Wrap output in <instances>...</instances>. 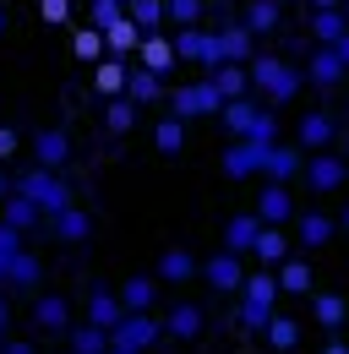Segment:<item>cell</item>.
Returning <instances> with one entry per match:
<instances>
[{"instance_id": "cell-5", "label": "cell", "mask_w": 349, "mask_h": 354, "mask_svg": "<svg viewBox=\"0 0 349 354\" xmlns=\"http://www.w3.org/2000/svg\"><path fill=\"white\" fill-rule=\"evenodd\" d=\"M174 60H197L202 71H213L224 66V49H218V28H202V22H191V28H174Z\"/></svg>"}, {"instance_id": "cell-21", "label": "cell", "mask_w": 349, "mask_h": 354, "mask_svg": "<svg viewBox=\"0 0 349 354\" xmlns=\"http://www.w3.org/2000/svg\"><path fill=\"white\" fill-rule=\"evenodd\" d=\"M295 213H301V207H295L289 185H262V196H257V218L262 223H289Z\"/></svg>"}, {"instance_id": "cell-4", "label": "cell", "mask_w": 349, "mask_h": 354, "mask_svg": "<svg viewBox=\"0 0 349 354\" xmlns=\"http://www.w3.org/2000/svg\"><path fill=\"white\" fill-rule=\"evenodd\" d=\"M174 120H197V115H218L224 109V93L213 88V77H197V82H180V88L164 93Z\"/></svg>"}, {"instance_id": "cell-31", "label": "cell", "mask_w": 349, "mask_h": 354, "mask_svg": "<svg viewBox=\"0 0 349 354\" xmlns=\"http://www.w3.org/2000/svg\"><path fill=\"white\" fill-rule=\"evenodd\" d=\"M0 218L11 223V229H22V234H33V229H44L39 207H33L28 196H17V191H6V202H0Z\"/></svg>"}, {"instance_id": "cell-52", "label": "cell", "mask_w": 349, "mask_h": 354, "mask_svg": "<svg viewBox=\"0 0 349 354\" xmlns=\"http://www.w3.org/2000/svg\"><path fill=\"white\" fill-rule=\"evenodd\" d=\"M322 354H349V344H344V338H339V333H333V338L322 344Z\"/></svg>"}, {"instance_id": "cell-33", "label": "cell", "mask_w": 349, "mask_h": 354, "mask_svg": "<svg viewBox=\"0 0 349 354\" xmlns=\"http://www.w3.org/2000/svg\"><path fill=\"white\" fill-rule=\"evenodd\" d=\"M191 278H197V257L186 245H174V251L159 257V283H191Z\"/></svg>"}, {"instance_id": "cell-37", "label": "cell", "mask_w": 349, "mask_h": 354, "mask_svg": "<svg viewBox=\"0 0 349 354\" xmlns=\"http://www.w3.org/2000/svg\"><path fill=\"white\" fill-rule=\"evenodd\" d=\"M273 278H278V289H284V295H311V262H295V257H284Z\"/></svg>"}, {"instance_id": "cell-49", "label": "cell", "mask_w": 349, "mask_h": 354, "mask_svg": "<svg viewBox=\"0 0 349 354\" xmlns=\"http://www.w3.org/2000/svg\"><path fill=\"white\" fill-rule=\"evenodd\" d=\"M0 354H39V344H28V338H0Z\"/></svg>"}, {"instance_id": "cell-34", "label": "cell", "mask_w": 349, "mask_h": 354, "mask_svg": "<svg viewBox=\"0 0 349 354\" xmlns=\"http://www.w3.org/2000/svg\"><path fill=\"white\" fill-rule=\"evenodd\" d=\"M257 229H262V218H257V213H235V218L224 223V245L246 257V251H251V240H257Z\"/></svg>"}, {"instance_id": "cell-48", "label": "cell", "mask_w": 349, "mask_h": 354, "mask_svg": "<svg viewBox=\"0 0 349 354\" xmlns=\"http://www.w3.org/2000/svg\"><path fill=\"white\" fill-rule=\"evenodd\" d=\"M17 147H22V136L11 131V126H0V164H11V158H17Z\"/></svg>"}, {"instance_id": "cell-36", "label": "cell", "mask_w": 349, "mask_h": 354, "mask_svg": "<svg viewBox=\"0 0 349 354\" xmlns=\"http://www.w3.org/2000/svg\"><path fill=\"white\" fill-rule=\"evenodd\" d=\"M311 316H316L328 333H339L344 316H349V300H344V295H311Z\"/></svg>"}, {"instance_id": "cell-27", "label": "cell", "mask_w": 349, "mask_h": 354, "mask_svg": "<svg viewBox=\"0 0 349 354\" xmlns=\"http://www.w3.org/2000/svg\"><path fill=\"white\" fill-rule=\"evenodd\" d=\"M218 49H224L229 66H246V60L257 55V39H251L240 22H218Z\"/></svg>"}, {"instance_id": "cell-19", "label": "cell", "mask_w": 349, "mask_h": 354, "mask_svg": "<svg viewBox=\"0 0 349 354\" xmlns=\"http://www.w3.org/2000/svg\"><path fill=\"white\" fill-rule=\"evenodd\" d=\"M98 33H104V55H115V60H131L136 44H142V28H136L131 17H115V22L98 28Z\"/></svg>"}, {"instance_id": "cell-44", "label": "cell", "mask_w": 349, "mask_h": 354, "mask_svg": "<svg viewBox=\"0 0 349 354\" xmlns=\"http://www.w3.org/2000/svg\"><path fill=\"white\" fill-rule=\"evenodd\" d=\"M17 251H28V234H22V229H11V223L0 218V278H6V267H11Z\"/></svg>"}, {"instance_id": "cell-15", "label": "cell", "mask_w": 349, "mask_h": 354, "mask_svg": "<svg viewBox=\"0 0 349 354\" xmlns=\"http://www.w3.org/2000/svg\"><path fill=\"white\" fill-rule=\"evenodd\" d=\"M33 327L49 333V338H60V333L71 327V300H66V295H39V300H33Z\"/></svg>"}, {"instance_id": "cell-25", "label": "cell", "mask_w": 349, "mask_h": 354, "mask_svg": "<svg viewBox=\"0 0 349 354\" xmlns=\"http://www.w3.org/2000/svg\"><path fill=\"white\" fill-rule=\"evenodd\" d=\"M295 223H301V245H305V251H316V245H328V240L339 234L333 213H322V207H305V213H295Z\"/></svg>"}, {"instance_id": "cell-51", "label": "cell", "mask_w": 349, "mask_h": 354, "mask_svg": "<svg viewBox=\"0 0 349 354\" xmlns=\"http://www.w3.org/2000/svg\"><path fill=\"white\" fill-rule=\"evenodd\" d=\"M328 49L339 55V66H344V71H349V33H339V39H333V44H328Z\"/></svg>"}, {"instance_id": "cell-17", "label": "cell", "mask_w": 349, "mask_h": 354, "mask_svg": "<svg viewBox=\"0 0 349 354\" xmlns=\"http://www.w3.org/2000/svg\"><path fill=\"white\" fill-rule=\"evenodd\" d=\"M87 322H93V327H104V333H109V327H115V322H120V316H126V306H120V295H115V289H104V283H93V289H87Z\"/></svg>"}, {"instance_id": "cell-20", "label": "cell", "mask_w": 349, "mask_h": 354, "mask_svg": "<svg viewBox=\"0 0 349 354\" xmlns=\"http://www.w3.org/2000/svg\"><path fill=\"white\" fill-rule=\"evenodd\" d=\"M328 142H333V120L316 115V109H305L301 126H295V147L301 153H328Z\"/></svg>"}, {"instance_id": "cell-23", "label": "cell", "mask_w": 349, "mask_h": 354, "mask_svg": "<svg viewBox=\"0 0 349 354\" xmlns=\"http://www.w3.org/2000/svg\"><path fill=\"white\" fill-rule=\"evenodd\" d=\"M131 60L164 77V71H170V66H174V44H170V39H164V33H159V28H153V33H142V44H136V55H131Z\"/></svg>"}, {"instance_id": "cell-39", "label": "cell", "mask_w": 349, "mask_h": 354, "mask_svg": "<svg viewBox=\"0 0 349 354\" xmlns=\"http://www.w3.org/2000/svg\"><path fill=\"white\" fill-rule=\"evenodd\" d=\"M208 77H213V88L224 93V98H240V93H251V77H246V66H229V60H224V66H213Z\"/></svg>"}, {"instance_id": "cell-11", "label": "cell", "mask_w": 349, "mask_h": 354, "mask_svg": "<svg viewBox=\"0 0 349 354\" xmlns=\"http://www.w3.org/2000/svg\"><path fill=\"white\" fill-rule=\"evenodd\" d=\"M301 164H305L301 147L273 142V147H267V158H262V175H267V185H289V180H301Z\"/></svg>"}, {"instance_id": "cell-56", "label": "cell", "mask_w": 349, "mask_h": 354, "mask_svg": "<svg viewBox=\"0 0 349 354\" xmlns=\"http://www.w3.org/2000/svg\"><path fill=\"white\" fill-rule=\"evenodd\" d=\"M104 354H131V349H115V344H109V349H104Z\"/></svg>"}, {"instance_id": "cell-40", "label": "cell", "mask_w": 349, "mask_h": 354, "mask_svg": "<svg viewBox=\"0 0 349 354\" xmlns=\"http://www.w3.org/2000/svg\"><path fill=\"white\" fill-rule=\"evenodd\" d=\"M104 131H115V136L136 131V104H131L126 93H120V98H109V109H104Z\"/></svg>"}, {"instance_id": "cell-16", "label": "cell", "mask_w": 349, "mask_h": 354, "mask_svg": "<svg viewBox=\"0 0 349 354\" xmlns=\"http://www.w3.org/2000/svg\"><path fill=\"white\" fill-rule=\"evenodd\" d=\"M164 93H170V88H164L159 71H147V66H136V60L126 66V98L136 104V109H142V104H159Z\"/></svg>"}, {"instance_id": "cell-35", "label": "cell", "mask_w": 349, "mask_h": 354, "mask_svg": "<svg viewBox=\"0 0 349 354\" xmlns=\"http://www.w3.org/2000/svg\"><path fill=\"white\" fill-rule=\"evenodd\" d=\"M251 39H267L273 28H278V0H251L246 6V22H240Z\"/></svg>"}, {"instance_id": "cell-6", "label": "cell", "mask_w": 349, "mask_h": 354, "mask_svg": "<svg viewBox=\"0 0 349 354\" xmlns=\"http://www.w3.org/2000/svg\"><path fill=\"white\" fill-rule=\"evenodd\" d=\"M159 338H164V322H159L153 310H126V316L109 327V344H115V349H131V354L153 349Z\"/></svg>"}, {"instance_id": "cell-10", "label": "cell", "mask_w": 349, "mask_h": 354, "mask_svg": "<svg viewBox=\"0 0 349 354\" xmlns=\"http://www.w3.org/2000/svg\"><path fill=\"white\" fill-rule=\"evenodd\" d=\"M301 77L311 82V88H339V82H344L349 71L339 66V55H333L328 44H311V60L301 66Z\"/></svg>"}, {"instance_id": "cell-45", "label": "cell", "mask_w": 349, "mask_h": 354, "mask_svg": "<svg viewBox=\"0 0 349 354\" xmlns=\"http://www.w3.org/2000/svg\"><path fill=\"white\" fill-rule=\"evenodd\" d=\"M164 22H174V28L202 22V0H164Z\"/></svg>"}, {"instance_id": "cell-28", "label": "cell", "mask_w": 349, "mask_h": 354, "mask_svg": "<svg viewBox=\"0 0 349 354\" xmlns=\"http://www.w3.org/2000/svg\"><path fill=\"white\" fill-rule=\"evenodd\" d=\"M339 33H349V11L344 6H316L311 11V44H333Z\"/></svg>"}, {"instance_id": "cell-58", "label": "cell", "mask_w": 349, "mask_h": 354, "mask_svg": "<svg viewBox=\"0 0 349 354\" xmlns=\"http://www.w3.org/2000/svg\"><path fill=\"white\" fill-rule=\"evenodd\" d=\"M55 354H71V349H55Z\"/></svg>"}, {"instance_id": "cell-29", "label": "cell", "mask_w": 349, "mask_h": 354, "mask_svg": "<svg viewBox=\"0 0 349 354\" xmlns=\"http://www.w3.org/2000/svg\"><path fill=\"white\" fill-rule=\"evenodd\" d=\"M126 66H131V60L104 55V60L93 66V93H98V98H120V93H126Z\"/></svg>"}, {"instance_id": "cell-46", "label": "cell", "mask_w": 349, "mask_h": 354, "mask_svg": "<svg viewBox=\"0 0 349 354\" xmlns=\"http://www.w3.org/2000/svg\"><path fill=\"white\" fill-rule=\"evenodd\" d=\"M71 6H77V0H39V17L49 28H66V22H71Z\"/></svg>"}, {"instance_id": "cell-57", "label": "cell", "mask_w": 349, "mask_h": 354, "mask_svg": "<svg viewBox=\"0 0 349 354\" xmlns=\"http://www.w3.org/2000/svg\"><path fill=\"white\" fill-rule=\"evenodd\" d=\"M0 33H6V6H0Z\"/></svg>"}, {"instance_id": "cell-2", "label": "cell", "mask_w": 349, "mask_h": 354, "mask_svg": "<svg viewBox=\"0 0 349 354\" xmlns=\"http://www.w3.org/2000/svg\"><path fill=\"white\" fill-rule=\"evenodd\" d=\"M11 191H17V196H28V202L39 207L44 223L55 218V213H66V207H71V185H66L60 169H39V164H28V169H17V175H11Z\"/></svg>"}, {"instance_id": "cell-43", "label": "cell", "mask_w": 349, "mask_h": 354, "mask_svg": "<svg viewBox=\"0 0 349 354\" xmlns=\"http://www.w3.org/2000/svg\"><path fill=\"white\" fill-rule=\"evenodd\" d=\"M246 142H262V147H273V142H278V109H267V104H262L257 120H251V131H246Z\"/></svg>"}, {"instance_id": "cell-26", "label": "cell", "mask_w": 349, "mask_h": 354, "mask_svg": "<svg viewBox=\"0 0 349 354\" xmlns=\"http://www.w3.org/2000/svg\"><path fill=\"white\" fill-rule=\"evenodd\" d=\"M257 109H262V98H257V93L224 98V109H218V115H224V131H229V136H246V131H251V120H257Z\"/></svg>"}, {"instance_id": "cell-1", "label": "cell", "mask_w": 349, "mask_h": 354, "mask_svg": "<svg viewBox=\"0 0 349 354\" xmlns=\"http://www.w3.org/2000/svg\"><path fill=\"white\" fill-rule=\"evenodd\" d=\"M246 77H251V93H262V104H267V109L289 104V98L305 88L301 66H289V60H278V55H267V49H257V55L246 60Z\"/></svg>"}, {"instance_id": "cell-30", "label": "cell", "mask_w": 349, "mask_h": 354, "mask_svg": "<svg viewBox=\"0 0 349 354\" xmlns=\"http://www.w3.org/2000/svg\"><path fill=\"white\" fill-rule=\"evenodd\" d=\"M60 338H66V349H71V354H104V349H109V333L93 327V322H71Z\"/></svg>"}, {"instance_id": "cell-24", "label": "cell", "mask_w": 349, "mask_h": 354, "mask_svg": "<svg viewBox=\"0 0 349 354\" xmlns=\"http://www.w3.org/2000/svg\"><path fill=\"white\" fill-rule=\"evenodd\" d=\"M202 306H191V300H180V306H170V316H164V333L170 338H180V344H191V338H202Z\"/></svg>"}, {"instance_id": "cell-32", "label": "cell", "mask_w": 349, "mask_h": 354, "mask_svg": "<svg viewBox=\"0 0 349 354\" xmlns=\"http://www.w3.org/2000/svg\"><path fill=\"white\" fill-rule=\"evenodd\" d=\"M115 295H120V306H126V310H153V306H159V278H136V272H131Z\"/></svg>"}, {"instance_id": "cell-41", "label": "cell", "mask_w": 349, "mask_h": 354, "mask_svg": "<svg viewBox=\"0 0 349 354\" xmlns=\"http://www.w3.org/2000/svg\"><path fill=\"white\" fill-rule=\"evenodd\" d=\"M153 147H159V153H164V158H174V153H180V147H186V120H159V126H153Z\"/></svg>"}, {"instance_id": "cell-12", "label": "cell", "mask_w": 349, "mask_h": 354, "mask_svg": "<svg viewBox=\"0 0 349 354\" xmlns=\"http://www.w3.org/2000/svg\"><path fill=\"white\" fill-rule=\"evenodd\" d=\"M39 278H44V262L33 257V251H17L11 267H6V278H0V289H6V295H33Z\"/></svg>"}, {"instance_id": "cell-54", "label": "cell", "mask_w": 349, "mask_h": 354, "mask_svg": "<svg viewBox=\"0 0 349 354\" xmlns=\"http://www.w3.org/2000/svg\"><path fill=\"white\" fill-rule=\"evenodd\" d=\"M333 223H339V229H344V234H349V207H344V213H339V218H333Z\"/></svg>"}, {"instance_id": "cell-14", "label": "cell", "mask_w": 349, "mask_h": 354, "mask_svg": "<svg viewBox=\"0 0 349 354\" xmlns=\"http://www.w3.org/2000/svg\"><path fill=\"white\" fill-rule=\"evenodd\" d=\"M44 229H49L60 245H82V240H93V213H82V207L71 202L66 213H55V218L44 223Z\"/></svg>"}, {"instance_id": "cell-3", "label": "cell", "mask_w": 349, "mask_h": 354, "mask_svg": "<svg viewBox=\"0 0 349 354\" xmlns=\"http://www.w3.org/2000/svg\"><path fill=\"white\" fill-rule=\"evenodd\" d=\"M235 316H240V327H251V333H262L267 327V316L278 310V300H284V289H278V278H273V267H257V272H246L240 278V289H235Z\"/></svg>"}, {"instance_id": "cell-42", "label": "cell", "mask_w": 349, "mask_h": 354, "mask_svg": "<svg viewBox=\"0 0 349 354\" xmlns=\"http://www.w3.org/2000/svg\"><path fill=\"white\" fill-rule=\"evenodd\" d=\"M126 17L142 33H153V28H164V0H126Z\"/></svg>"}, {"instance_id": "cell-18", "label": "cell", "mask_w": 349, "mask_h": 354, "mask_svg": "<svg viewBox=\"0 0 349 354\" xmlns=\"http://www.w3.org/2000/svg\"><path fill=\"white\" fill-rule=\"evenodd\" d=\"M262 338H267V349H273V354H295V349H301V322H295L289 310H273L267 327H262Z\"/></svg>"}, {"instance_id": "cell-38", "label": "cell", "mask_w": 349, "mask_h": 354, "mask_svg": "<svg viewBox=\"0 0 349 354\" xmlns=\"http://www.w3.org/2000/svg\"><path fill=\"white\" fill-rule=\"evenodd\" d=\"M71 55H77V60H82V66H98V60H104V33H98V28H71Z\"/></svg>"}, {"instance_id": "cell-50", "label": "cell", "mask_w": 349, "mask_h": 354, "mask_svg": "<svg viewBox=\"0 0 349 354\" xmlns=\"http://www.w3.org/2000/svg\"><path fill=\"white\" fill-rule=\"evenodd\" d=\"M6 333H11V295L0 289V338H6Z\"/></svg>"}, {"instance_id": "cell-53", "label": "cell", "mask_w": 349, "mask_h": 354, "mask_svg": "<svg viewBox=\"0 0 349 354\" xmlns=\"http://www.w3.org/2000/svg\"><path fill=\"white\" fill-rule=\"evenodd\" d=\"M6 191H11V175H6V164H0V202H6Z\"/></svg>"}, {"instance_id": "cell-7", "label": "cell", "mask_w": 349, "mask_h": 354, "mask_svg": "<svg viewBox=\"0 0 349 354\" xmlns=\"http://www.w3.org/2000/svg\"><path fill=\"white\" fill-rule=\"evenodd\" d=\"M197 278H208V289H218V295H235L240 278H246V257L229 251V245H218L208 262H197Z\"/></svg>"}, {"instance_id": "cell-13", "label": "cell", "mask_w": 349, "mask_h": 354, "mask_svg": "<svg viewBox=\"0 0 349 354\" xmlns=\"http://www.w3.org/2000/svg\"><path fill=\"white\" fill-rule=\"evenodd\" d=\"M33 164H39V169H66V164H71V136L55 131V126H49V131H33Z\"/></svg>"}, {"instance_id": "cell-8", "label": "cell", "mask_w": 349, "mask_h": 354, "mask_svg": "<svg viewBox=\"0 0 349 354\" xmlns=\"http://www.w3.org/2000/svg\"><path fill=\"white\" fill-rule=\"evenodd\" d=\"M301 180L322 196V191H339V185L349 180V164L339 158V153H311V158L301 164Z\"/></svg>"}, {"instance_id": "cell-47", "label": "cell", "mask_w": 349, "mask_h": 354, "mask_svg": "<svg viewBox=\"0 0 349 354\" xmlns=\"http://www.w3.org/2000/svg\"><path fill=\"white\" fill-rule=\"evenodd\" d=\"M87 6H93V22H87V28H109L115 17H126V6H120V0H87Z\"/></svg>"}, {"instance_id": "cell-22", "label": "cell", "mask_w": 349, "mask_h": 354, "mask_svg": "<svg viewBox=\"0 0 349 354\" xmlns=\"http://www.w3.org/2000/svg\"><path fill=\"white\" fill-rule=\"evenodd\" d=\"M246 257H257L262 267H278L284 257H289V234H284L278 223H262V229H257V240H251V251H246Z\"/></svg>"}, {"instance_id": "cell-55", "label": "cell", "mask_w": 349, "mask_h": 354, "mask_svg": "<svg viewBox=\"0 0 349 354\" xmlns=\"http://www.w3.org/2000/svg\"><path fill=\"white\" fill-rule=\"evenodd\" d=\"M316 6H344V0H311V11H316Z\"/></svg>"}, {"instance_id": "cell-9", "label": "cell", "mask_w": 349, "mask_h": 354, "mask_svg": "<svg viewBox=\"0 0 349 354\" xmlns=\"http://www.w3.org/2000/svg\"><path fill=\"white\" fill-rule=\"evenodd\" d=\"M262 158H267V147H262V142H246V136H235V142L224 147V175H229V180L262 175Z\"/></svg>"}]
</instances>
